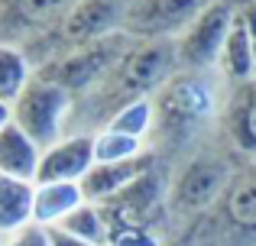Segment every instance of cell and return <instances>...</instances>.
<instances>
[{"label":"cell","mask_w":256,"mask_h":246,"mask_svg":"<svg viewBox=\"0 0 256 246\" xmlns=\"http://www.w3.org/2000/svg\"><path fill=\"white\" fill-rule=\"evenodd\" d=\"M156 126L166 139L192 136L214 114V84L201 71H175L169 81L152 94Z\"/></svg>","instance_id":"cell-1"},{"label":"cell","mask_w":256,"mask_h":246,"mask_svg":"<svg viewBox=\"0 0 256 246\" xmlns=\"http://www.w3.org/2000/svg\"><path fill=\"white\" fill-rule=\"evenodd\" d=\"M72 91H65L62 84L49 81V78L36 75L30 84L23 88V94L10 104L13 123L39 146V149H49L62 139L65 120L72 114Z\"/></svg>","instance_id":"cell-2"},{"label":"cell","mask_w":256,"mask_h":246,"mask_svg":"<svg viewBox=\"0 0 256 246\" xmlns=\"http://www.w3.org/2000/svg\"><path fill=\"white\" fill-rule=\"evenodd\" d=\"M175 71H178V55H175L172 39L136 42L124 55V62L110 71V88L120 94L117 107L136 101V97H152Z\"/></svg>","instance_id":"cell-3"},{"label":"cell","mask_w":256,"mask_h":246,"mask_svg":"<svg viewBox=\"0 0 256 246\" xmlns=\"http://www.w3.org/2000/svg\"><path fill=\"white\" fill-rule=\"evenodd\" d=\"M130 42H133V36H126L124 29H117V32H110V36L94 39V42L72 45L68 55L58 58V62L52 65V71H42V78L62 84L72 94H75V91H84V88H91V84L110 78V71L117 68V65L124 62V55L133 49Z\"/></svg>","instance_id":"cell-4"},{"label":"cell","mask_w":256,"mask_h":246,"mask_svg":"<svg viewBox=\"0 0 256 246\" xmlns=\"http://www.w3.org/2000/svg\"><path fill=\"white\" fill-rule=\"evenodd\" d=\"M237 13L240 10L230 0H211L192 19V26L175 39V55H178L182 71H204L211 65H218L220 45H224Z\"/></svg>","instance_id":"cell-5"},{"label":"cell","mask_w":256,"mask_h":246,"mask_svg":"<svg viewBox=\"0 0 256 246\" xmlns=\"http://www.w3.org/2000/svg\"><path fill=\"white\" fill-rule=\"evenodd\" d=\"M208 3L211 0H130L120 26L126 36L140 39H169L172 32L182 36Z\"/></svg>","instance_id":"cell-6"},{"label":"cell","mask_w":256,"mask_h":246,"mask_svg":"<svg viewBox=\"0 0 256 246\" xmlns=\"http://www.w3.org/2000/svg\"><path fill=\"white\" fill-rule=\"evenodd\" d=\"M227 165L214 156H198L182 169L172 185V204L178 211H201L227 191Z\"/></svg>","instance_id":"cell-7"},{"label":"cell","mask_w":256,"mask_h":246,"mask_svg":"<svg viewBox=\"0 0 256 246\" xmlns=\"http://www.w3.org/2000/svg\"><path fill=\"white\" fill-rule=\"evenodd\" d=\"M104 211L107 224H136V227H150L152 217L162 208V178L156 175V169L143 172L136 182H130L117 198L98 204Z\"/></svg>","instance_id":"cell-8"},{"label":"cell","mask_w":256,"mask_h":246,"mask_svg":"<svg viewBox=\"0 0 256 246\" xmlns=\"http://www.w3.org/2000/svg\"><path fill=\"white\" fill-rule=\"evenodd\" d=\"M91 165H94V136H84V133L62 136L56 146L42 149L39 172H36V185L39 182L82 185V178L91 172Z\"/></svg>","instance_id":"cell-9"},{"label":"cell","mask_w":256,"mask_h":246,"mask_svg":"<svg viewBox=\"0 0 256 246\" xmlns=\"http://www.w3.org/2000/svg\"><path fill=\"white\" fill-rule=\"evenodd\" d=\"M117 19H124V10H120V0H78L72 6V13L62 19V39L72 45H84L94 42L100 36H110L117 32Z\"/></svg>","instance_id":"cell-10"},{"label":"cell","mask_w":256,"mask_h":246,"mask_svg":"<svg viewBox=\"0 0 256 246\" xmlns=\"http://www.w3.org/2000/svg\"><path fill=\"white\" fill-rule=\"evenodd\" d=\"M78 0H0V42H6V32L20 29H46L62 26V19L72 13Z\"/></svg>","instance_id":"cell-11"},{"label":"cell","mask_w":256,"mask_h":246,"mask_svg":"<svg viewBox=\"0 0 256 246\" xmlns=\"http://www.w3.org/2000/svg\"><path fill=\"white\" fill-rule=\"evenodd\" d=\"M152 169V159L150 156H140L130 159V162H110V165H100L94 162L91 172L82 178V191H84V201L91 204H104L110 198H117L120 191L126 188L130 182H136L143 172Z\"/></svg>","instance_id":"cell-12"},{"label":"cell","mask_w":256,"mask_h":246,"mask_svg":"<svg viewBox=\"0 0 256 246\" xmlns=\"http://www.w3.org/2000/svg\"><path fill=\"white\" fill-rule=\"evenodd\" d=\"M84 204L82 185L72 182H39L36 195H32V224L52 230L65 221L75 208Z\"/></svg>","instance_id":"cell-13"},{"label":"cell","mask_w":256,"mask_h":246,"mask_svg":"<svg viewBox=\"0 0 256 246\" xmlns=\"http://www.w3.org/2000/svg\"><path fill=\"white\" fill-rule=\"evenodd\" d=\"M39 159H42V149H39L13 120L0 130V175L36 182Z\"/></svg>","instance_id":"cell-14"},{"label":"cell","mask_w":256,"mask_h":246,"mask_svg":"<svg viewBox=\"0 0 256 246\" xmlns=\"http://www.w3.org/2000/svg\"><path fill=\"white\" fill-rule=\"evenodd\" d=\"M218 68L227 81H237V84H246L256 78V52H253V39H250V29H246L244 16L237 13L230 32H227L224 45H220V55H218Z\"/></svg>","instance_id":"cell-15"},{"label":"cell","mask_w":256,"mask_h":246,"mask_svg":"<svg viewBox=\"0 0 256 246\" xmlns=\"http://www.w3.org/2000/svg\"><path fill=\"white\" fill-rule=\"evenodd\" d=\"M32 195L36 182L0 175V237H10L32 224Z\"/></svg>","instance_id":"cell-16"},{"label":"cell","mask_w":256,"mask_h":246,"mask_svg":"<svg viewBox=\"0 0 256 246\" xmlns=\"http://www.w3.org/2000/svg\"><path fill=\"white\" fill-rule=\"evenodd\" d=\"M224 214L234 227L256 230V165L240 172L224 191Z\"/></svg>","instance_id":"cell-17"},{"label":"cell","mask_w":256,"mask_h":246,"mask_svg":"<svg viewBox=\"0 0 256 246\" xmlns=\"http://www.w3.org/2000/svg\"><path fill=\"white\" fill-rule=\"evenodd\" d=\"M230 136L244 152H256V78L240 84L230 101Z\"/></svg>","instance_id":"cell-18"},{"label":"cell","mask_w":256,"mask_h":246,"mask_svg":"<svg viewBox=\"0 0 256 246\" xmlns=\"http://www.w3.org/2000/svg\"><path fill=\"white\" fill-rule=\"evenodd\" d=\"M30 81H32V71H30L23 49H16L10 42H0V101L13 104Z\"/></svg>","instance_id":"cell-19"},{"label":"cell","mask_w":256,"mask_h":246,"mask_svg":"<svg viewBox=\"0 0 256 246\" xmlns=\"http://www.w3.org/2000/svg\"><path fill=\"white\" fill-rule=\"evenodd\" d=\"M156 126V110H152V97H136V101L124 104V107L114 110V117L107 120L104 130L124 133V136L133 139H146Z\"/></svg>","instance_id":"cell-20"},{"label":"cell","mask_w":256,"mask_h":246,"mask_svg":"<svg viewBox=\"0 0 256 246\" xmlns=\"http://www.w3.org/2000/svg\"><path fill=\"white\" fill-rule=\"evenodd\" d=\"M52 230H62V234L78 237V240L107 246V221H104V211H100L98 204H91V201H84L82 208H75L62 224H58V227H52Z\"/></svg>","instance_id":"cell-21"},{"label":"cell","mask_w":256,"mask_h":246,"mask_svg":"<svg viewBox=\"0 0 256 246\" xmlns=\"http://www.w3.org/2000/svg\"><path fill=\"white\" fill-rule=\"evenodd\" d=\"M143 149H146L143 139L124 136V133H114V130H100L98 136H94V162H100V165L140 159V156H146Z\"/></svg>","instance_id":"cell-22"},{"label":"cell","mask_w":256,"mask_h":246,"mask_svg":"<svg viewBox=\"0 0 256 246\" xmlns=\"http://www.w3.org/2000/svg\"><path fill=\"white\" fill-rule=\"evenodd\" d=\"M107 246H159L150 227L136 224H107Z\"/></svg>","instance_id":"cell-23"},{"label":"cell","mask_w":256,"mask_h":246,"mask_svg":"<svg viewBox=\"0 0 256 246\" xmlns=\"http://www.w3.org/2000/svg\"><path fill=\"white\" fill-rule=\"evenodd\" d=\"M4 246H52L49 230L39 227V224H30V227L16 230V234L4 237Z\"/></svg>","instance_id":"cell-24"},{"label":"cell","mask_w":256,"mask_h":246,"mask_svg":"<svg viewBox=\"0 0 256 246\" xmlns=\"http://www.w3.org/2000/svg\"><path fill=\"white\" fill-rule=\"evenodd\" d=\"M49 240H52V246H98V243L78 240V237H68V234H62V230H49Z\"/></svg>","instance_id":"cell-25"},{"label":"cell","mask_w":256,"mask_h":246,"mask_svg":"<svg viewBox=\"0 0 256 246\" xmlns=\"http://www.w3.org/2000/svg\"><path fill=\"white\" fill-rule=\"evenodd\" d=\"M240 16H244L246 29H250V39H253V52H256V0H250V3L240 10Z\"/></svg>","instance_id":"cell-26"},{"label":"cell","mask_w":256,"mask_h":246,"mask_svg":"<svg viewBox=\"0 0 256 246\" xmlns=\"http://www.w3.org/2000/svg\"><path fill=\"white\" fill-rule=\"evenodd\" d=\"M10 120H13V114H10V104H4V101H0V130H4V126L10 123Z\"/></svg>","instance_id":"cell-27"},{"label":"cell","mask_w":256,"mask_h":246,"mask_svg":"<svg viewBox=\"0 0 256 246\" xmlns=\"http://www.w3.org/2000/svg\"><path fill=\"white\" fill-rule=\"evenodd\" d=\"M0 246H4V237H0Z\"/></svg>","instance_id":"cell-28"}]
</instances>
